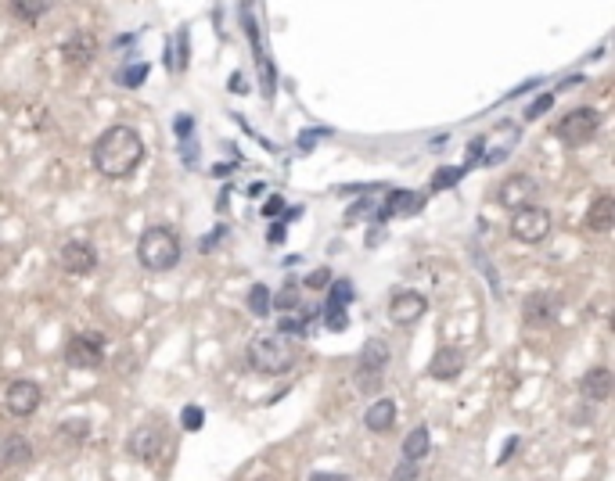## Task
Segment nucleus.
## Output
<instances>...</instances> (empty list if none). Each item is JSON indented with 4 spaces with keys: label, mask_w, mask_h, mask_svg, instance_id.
<instances>
[{
    "label": "nucleus",
    "mask_w": 615,
    "mask_h": 481,
    "mask_svg": "<svg viewBox=\"0 0 615 481\" xmlns=\"http://www.w3.org/2000/svg\"><path fill=\"white\" fill-rule=\"evenodd\" d=\"M309 481H349V475H328V471H313Z\"/></svg>",
    "instance_id": "58836bf2"
},
{
    "label": "nucleus",
    "mask_w": 615,
    "mask_h": 481,
    "mask_svg": "<svg viewBox=\"0 0 615 481\" xmlns=\"http://www.w3.org/2000/svg\"><path fill=\"white\" fill-rule=\"evenodd\" d=\"M281 212H285V198H281V194H270V198L263 201V216H266V220H277Z\"/></svg>",
    "instance_id": "72a5a7b5"
},
{
    "label": "nucleus",
    "mask_w": 615,
    "mask_h": 481,
    "mask_svg": "<svg viewBox=\"0 0 615 481\" xmlns=\"http://www.w3.org/2000/svg\"><path fill=\"white\" fill-rule=\"evenodd\" d=\"M389 360H392V353H389V345L381 342V338H370L368 345H364V353H360V360H357V381L364 384V388H378V381L385 377V370H389Z\"/></svg>",
    "instance_id": "6e6552de"
},
{
    "label": "nucleus",
    "mask_w": 615,
    "mask_h": 481,
    "mask_svg": "<svg viewBox=\"0 0 615 481\" xmlns=\"http://www.w3.org/2000/svg\"><path fill=\"white\" fill-rule=\"evenodd\" d=\"M392 481H418V464L400 460V464H396V471H392Z\"/></svg>",
    "instance_id": "473e14b6"
},
{
    "label": "nucleus",
    "mask_w": 615,
    "mask_h": 481,
    "mask_svg": "<svg viewBox=\"0 0 615 481\" xmlns=\"http://www.w3.org/2000/svg\"><path fill=\"white\" fill-rule=\"evenodd\" d=\"M425 209V194H414V190H400V187H392L389 190V198H385V205H378L374 209V220L378 223H385V220H392V216H414V212H422Z\"/></svg>",
    "instance_id": "4468645a"
},
{
    "label": "nucleus",
    "mask_w": 615,
    "mask_h": 481,
    "mask_svg": "<svg viewBox=\"0 0 615 481\" xmlns=\"http://www.w3.org/2000/svg\"><path fill=\"white\" fill-rule=\"evenodd\" d=\"M320 316H324V327H328V331H346V327H349L346 309H331V305H324V309H320Z\"/></svg>",
    "instance_id": "cd10ccee"
},
{
    "label": "nucleus",
    "mask_w": 615,
    "mask_h": 481,
    "mask_svg": "<svg viewBox=\"0 0 615 481\" xmlns=\"http://www.w3.org/2000/svg\"><path fill=\"white\" fill-rule=\"evenodd\" d=\"M461 374H464V349H457V345L435 349V356H432L429 363L432 381H457Z\"/></svg>",
    "instance_id": "dca6fc26"
},
{
    "label": "nucleus",
    "mask_w": 615,
    "mask_h": 481,
    "mask_svg": "<svg viewBox=\"0 0 615 481\" xmlns=\"http://www.w3.org/2000/svg\"><path fill=\"white\" fill-rule=\"evenodd\" d=\"M309 320H313V312H299V316H281V323H277V334L281 338H307L309 334Z\"/></svg>",
    "instance_id": "5701e85b"
},
{
    "label": "nucleus",
    "mask_w": 615,
    "mask_h": 481,
    "mask_svg": "<svg viewBox=\"0 0 615 481\" xmlns=\"http://www.w3.org/2000/svg\"><path fill=\"white\" fill-rule=\"evenodd\" d=\"M47 11H51L47 0H15V4H11V15L22 18V22H36V18L47 15Z\"/></svg>",
    "instance_id": "393cba45"
},
{
    "label": "nucleus",
    "mask_w": 615,
    "mask_h": 481,
    "mask_svg": "<svg viewBox=\"0 0 615 481\" xmlns=\"http://www.w3.org/2000/svg\"><path fill=\"white\" fill-rule=\"evenodd\" d=\"M266 240H270V244H281V240H285V223H274V227L266 230Z\"/></svg>",
    "instance_id": "4c0bfd02"
},
{
    "label": "nucleus",
    "mask_w": 615,
    "mask_h": 481,
    "mask_svg": "<svg viewBox=\"0 0 615 481\" xmlns=\"http://www.w3.org/2000/svg\"><path fill=\"white\" fill-rule=\"evenodd\" d=\"M583 223H587V230H594V234H609V230L615 227V198L612 194L594 198V205L587 209Z\"/></svg>",
    "instance_id": "a211bd4d"
},
{
    "label": "nucleus",
    "mask_w": 615,
    "mask_h": 481,
    "mask_svg": "<svg viewBox=\"0 0 615 481\" xmlns=\"http://www.w3.org/2000/svg\"><path fill=\"white\" fill-rule=\"evenodd\" d=\"M58 262H62L65 273L87 277V273H94V266H98V251H94V244H87V240H65L62 251H58Z\"/></svg>",
    "instance_id": "ddd939ff"
},
{
    "label": "nucleus",
    "mask_w": 615,
    "mask_h": 481,
    "mask_svg": "<svg viewBox=\"0 0 615 481\" xmlns=\"http://www.w3.org/2000/svg\"><path fill=\"white\" fill-rule=\"evenodd\" d=\"M166 449V427L159 421H144L141 427L130 431L126 438V453L137 460V464H155Z\"/></svg>",
    "instance_id": "423d86ee"
},
{
    "label": "nucleus",
    "mask_w": 615,
    "mask_h": 481,
    "mask_svg": "<svg viewBox=\"0 0 615 481\" xmlns=\"http://www.w3.org/2000/svg\"><path fill=\"white\" fill-rule=\"evenodd\" d=\"M191 126H194V119L191 116H177V137L184 140V137H191Z\"/></svg>",
    "instance_id": "e433bc0d"
},
{
    "label": "nucleus",
    "mask_w": 615,
    "mask_h": 481,
    "mask_svg": "<svg viewBox=\"0 0 615 481\" xmlns=\"http://www.w3.org/2000/svg\"><path fill=\"white\" fill-rule=\"evenodd\" d=\"M90 162L101 177L109 180H126L137 173V166L144 162V140L133 126H112L98 137V144L90 148Z\"/></svg>",
    "instance_id": "f257e3e1"
},
{
    "label": "nucleus",
    "mask_w": 615,
    "mask_h": 481,
    "mask_svg": "<svg viewBox=\"0 0 615 481\" xmlns=\"http://www.w3.org/2000/svg\"><path fill=\"white\" fill-rule=\"evenodd\" d=\"M331 281H335V273H331L328 266H317L307 277V288L309 292H324V288H331Z\"/></svg>",
    "instance_id": "c756f323"
},
{
    "label": "nucleus",
    "mask_w": 615,
    "mask_h": 481,
    "mask_svg": "<svg viewBox=\"0 0 615 481\" xmlns=\"http://www.w3.org/2000/svg\"><path fill=\"white\" fill-rule=\"evenodd\" d=\"M259 481H270V478H259Z\"/></svg>",
    "instance_id": "a19ab883"
},
{
    "label": "nucleus",
    "mask_w": 615,
    "mask_h": 481,
    "mask_svg": "<svg viewBox=\"0 0 615 481\" xmlns=\"http://www.w3.org/2000/svg\"><path fill=\"white\" fill-rule=\"evenodd\" d=\"M26 464H33V442L26 435L0 438V471H18Z\"/></svg>",
    "instance_id": "f3484780"
},
{
    "label": "nucleus",
    "mask_w": 615,
    "mask_h": 481,
    "mask_svg": "<svg viewBox=\"0 0 615 481\" xmlns=\"http://www.w3.org/2000/svg\"><path fill=\"white\" fill-rule=\"evenodd\" d=\"M144 76H148V65H144V61H137V65H130V68H123V72L116 76V83L126 87V90H133V87H141V83H144Z\"/></svg>",
    "instance_id": "bb28decb"
},
{
    "label": "nucleus",
    "mask_w": 615,
    "mask_h": 481,
    "mask_svg": "<svg viewBox=\"0 0 615 481\" xmlns=\"http://www.w3.org/2000/svg\"><path fill=\"white\" fill-rule=\"evenodd\" d=\"M357 295V288L349 284V281H331V288H328V302L324 305H331V309H346L349 302Z\"/></svg>",
    "instance_id": "a878e982"
},
{
    "label": "nucleus",
    "mask_w": 615,
    "mask_h": 481,
    "mask_svg": "<svg viewBox=\"0 0 615 481\" xmlns=\"http://www.w3.org/2000/svg\"><path fill=\"white\" fill-rule=\"evenodd\" d=\"M177 68H187V33L177 36Z\"/></svg>",
    "instance_id": "c9c22d12"
},
{
    "label": "nucleus",
    "mask_w": 615,
    "mask_h": 481,
    "mask_svg": "<svg viewBox=\"0 0 615 481\" xmlns=\"http://www.w3.org/2000/svg\"><path fill=\"white\" fill-rule=\"evenodd\" d=\"M364 427H368L370 435L392 431L396 427V403L392 399H374L368 406V414H364Z\"/></svg>",
    "instance_id": "6ab92c4d"
},
{
    "label": "nucleus",
    "mask_w": 615,
    "mask_h": 481,
    "mask_svg": "<svg viewBox=\"0 0 615 481\" xmlns=\"http://www.w3.org/2000/svg\"><path fill=\"white\" fill-rule=\"evenodd\" d=\"M551 234V212L544 205H529L522 212H515L511 220V238L522 240V244H540V240Z\"/></svg>",
    "instance_id": "0eeeda50"
},
{
    "label": "nucleus",
    "mask_w": 615,
    "mask_h": 481,
    "mask_svg": "<svg viewBox=\"0 0 615 481\" xmlns=\"http://www.w3.org/2000/svg\"><path fill=\"white\" fill-rule=\"evenodd\" d=\"M558 316H561V299L554 292H533L522 302V320L529 327H551L558 323Z\"/></svg>",
    "instance_id": "9b49d317"
},
{
    "label": "nucleus",
    "mask_w": 615,
    "mask_h": 481,
    "mask_svg": "<svg viewBox=\"0 0 615 481\" xmlns=\"http://www.w3.org/2000/svg\"><path fill=\"white\" fill-rule=\"evenodd\" d=\"M202 421H205L202 406H184V414H181V424H184V431H202Z\"/></svg>",
    "instance_id": "2f4dec72"
},
{
    "label": "nucleus",
    "mask_w": 615,
    "mask_h": 481,
    "mask_svg": "<svg viewBox=\"0 0 615 481\" xmlns=\"http://www.w3.org/2000/svg\"><path fill=\"white\" fill-rule=\"evenodd\" d=\"M615 392V377L609 366H590L583 377H579V395L590 399V403H609Z\"/></svg>",
    "instance_id": "2eb2a0df"
},
{
    "label": "nucleus",
    "mask_w": 615,
    "mask_h": 481,
    "mask_svg": "<svg viewBox=\"0 0 615 481\" xmlns=\"http://www.w3.org/2000/svg\"><path fill=\"white\" fill-rule=\"evenodd\" d=\"M40 399H44V392H40V384L29 381V377H18V381H11V384L4 388V406H7L15 417H33V414L40 410Z\"/></svg>",
    "instance_id": "1a4fd4ad"
},
{
    "label": "nucleus",
    "mask_w": 615,
    "mask_h": 481,
    "mask_svg": "<svg viewBox=\"0 0 615 481\" xmlns=\"http://www.w3.org/2000/svg\"><path fill=\"white\" fill-rule=\"evenodd\" d=\"M299 305H303V295H299V284H296V281H288L277 295H270V309H277V312H285V316H292Z\"/></svg>",
    "instance_id": "4be33fe9"
},
{
    "label": "nucleus",
    "mask_w": 615,
    "mask_h": 481,
    "mask_svg": "<svg viewBox=\"0 0 615 481\" xmlns=\"http://www.w3.org/2000/svg\"><path fill=\"white\" fill-rule=\"evenodd\" d=\"M105 363V334L101 331H79L65 342V366L72 370H94Z\"/></svg>",
    "instance_id": "39448f33"
},
{
    "label": "nucleus",
    "mask_w": 615,
    "mask_h": 481,
    "mask_svg": "<svg viewBox=\"0 0 615 481\" xmlns=\"http://www.w3.org/2000/svg\"><path fill=\"white\" fill-rule=\"evenodd\" d=\"M94 51H98V44H94V36H90V33H76V36H68V40L62 44V55H65V61H68L72 68H83V65H90Z\"/></svg>",
    "instance_id": "aec40b11"
},
{
    "label": "nucleus",
    "mask_w": 615,
    "mask_h": 481,
    "mask_svg": "<svg viewBox=\"0 0 615 481\" xmlns=\"http://www.w3.org/2000/svg\"><path fill=\"white\" fill-rule=\"evenodd\" d=\"M551 105H554V94H540L533 105H526V122H537L544 112H551Z\"/></svg>",
    "instance_id": "7c9ffc66"
},
{
    "label": "nucleus",
    "mask_w": 615,
    "mask_h": 481,
    "mask_svg": "<svg viewBox=\"0 0 615 481\" xmlns=\"http://www.w3.org/2000/svg\"><path fill=\"white\" fill-rule=\"evenodd\" d=\"M425 312H429V299H425L422 292H400V295H392V302H389V320H392L396 327H414Z\"/></svg>",
    "instance_id": "f8f14e48"
},
{
    "label": "nucleus",
    "mask_w": 615,
    "mask_h": 481,
    "mask_svg": "<svg viewBox=\"0 0 615 481\" xmlns=\"http://www.w3.org/2000/svg\"><path fill=\"white\" fill-rule=\"evenodd\" d=\"M370 212V201H360V205H353L349 212H346V223H357V220H364Z\"/></svg>",
    "instance_id": "f704fd0d"
},
{
    "label": "nucleus",
    "mask_w": 615,
    "mask_h": 481,
    "mask_svg": "<svg viewBox=\"0 0 615 481\" xmlns=\"http://www.w3.org/2000/svg\"><path fill=\"white\" fill-rule=\"evenodd\" d=\"M263 190H266V187H263V183L255 180V183H252V187H248V190H245V194H248V198H259V194H263Z\"/></svg>",
    "instance_id": "ea45409f"
},
{
    "label": "nucleus",
    "mask_w": 615,
    "mask_h": 481,
    "mask_svg": "<svg viewBox=\"0 0 615 481\" xmlns=\"http://www.w3.org/2000/svg\"><path fill=\"white\" fill-rule=\"evenodd\" d=\"M533 198H537V180L526 177V173H515V177H507V180L496 187V201H500L504 209H511V212L529 209Z\"/></svg>",
    "instance_id": "9d476101"
},
{
    "label": "nucleus",
    "mask_w": 615,
    "mask_h": 481,
    "mask_svg": "<svg viewBox=\"0 0 615 481\" xmlns=\"http://www.w3.org/2000/svg\"><path fill=\"white\" fill-rule=\"evenodd\" d=\"M464 173H468V169H435V173H432V190H446V187H453V183L461 180V177H464Z\"/></svg>",
    "instance_id": "c85d7f7f"
},
{
    "label": "nucleus",
    "mask_w": 615,
    "mask_h": 481,
    "mask_svg": "<svg viewBox=\"0 0 615 481\" xmlns=\"http://www.w3.org/2000/svg\"><path fill=\"white\" fill-rule=\"evenodd\" d=\"M245 363L263 377H285L296 370L299 349L281 334H255L245 349Z\"/></svg>",
    "instance_id": "f03ea898"
},
{
    "label": "nucleus",
    "mask_w": 615,
    "mask_h": 481,
    "mask_svg": "<svg viewBox=\"0 0 615 481\" xmlns=\"http://www.w3.org/2000/svg\"><path fill=\"white\" fill-rule=\"evenodd\" d=\"M137 259L148 273H170L181 262V238L170 227H148L137 240Z\"/></svg>",
    "instance_id": "7ed1b4c3"
},
{
    "label": "nucleus",
    "mask_w": 615,
    "mask_h": 481,
    "mask_svg": "<svg viewBox=\"0 0 615 481\" xmlns=\"http://www.w3.org/2000/svg\"><path fill=\"white\" fill-rule=\"evenodd\" d=\"M601 129V116L594 108H572L568 116H561V122L554 126V137L565 144V148H583L598 137Z\"/></svg>",
    "instance_id": "20e7f679"
},
{
    "label": "nucleus",
    "mask_w": 615,
    "mask_h": 481,
    "mask_svg": "<svg viewBox=\"0 0 615 481\" xmlns=\"http://www.w3.org/2000/svg\"><path fill=\"white\" fill-rule=\"evenodd\" d=\"M245 305L255 320H266V316H270V288H266V284H252Z\"/></svg>",
    "instance_id": "b1692460"
},
{
    "label": "nucleus",
    "mask_w": 615,
    "mask_h": 481,
    "mask_svg": "<svg viewBox=\"0 0 615 481\" xmlns=\"http://www.w3.org/2000/svg\"><path fill=\"white\" fill-rule=\"evenodd\" d=\"M403 460H411V464H418V460H425L432 449V435L425 424H418L414 431H407V438H403Z\"/></svg>",
    "instance_id": "412c9836"
}]
</instances>
